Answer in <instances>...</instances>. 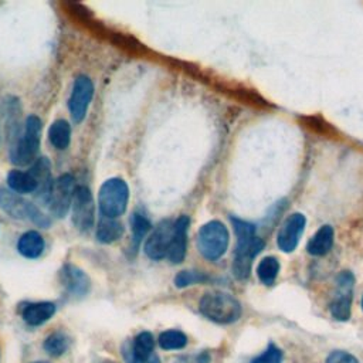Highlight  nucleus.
Listing matches in <instances>:
<instances>
[{
	"label": "nucleus",
	"instance_id": "423d86ee",
	"mask_svg": "<svg viewBox=\"0 0 363 363\" xmlns=\"http://www.w3.org/2000/svg\"><path fill=\"white\" fill-rule=\"evenodd\" d=\"M0 209L8 213L13 219L30 220L40 227H48L47 217L30 202L25 200L20 194L0 187Z\"/></svg>",
	"mask_w": 363,
	"mask_h": 363
},
{
	"label": "nucleus",
	"instance_id": "4468645a",
	"mask_svg": "<svg viewBox=\"0 0 363 363\" xmlns=\"http://www.w3.org/2000/svg\"><path fill=\"white\" fill-rule=\"evenodd\" d=\"M60 278H61V284L67 289V293L72 297L81 298L90 293L91 281H90L88 275L76 265L65 264L61 268Z\"/></svg>",
	"mask_w": 363,
	"mask_h": 363
},
{
	"label": "nucleus",
	"instance_id": "4be33fe9",
	"mask_svg": "<svg viewBox=\"0 0 363 363\" xmlns=\"http://www.w3.org/2000/svg\"><path fill=\"white\" fill-rule=\"evenodd\" d=\"M48 139L54 148L64 151L68 148L71 140V126L67 121L58 119L53 122V125L48 129Z\"/></svg>",
	"mask_w": 363,
	"mask_h": 363
},
{
	"label": "nucleus",
	"instance_id": "f3484780",
	"mask_svg": "<svg viewBox=\"0 0 363 363\" xmlns=\"http://www.w3.org/2000/svg\"><path fill=\"white\" fill-rule=\"evenodd\" d=\"M30 173L37 180V185H39L37 193L40 194V197L47 200V196H48L50 189L53 186V182H51V165H50L48 159L47 158H39L37 162L33 165Z\"/></svg>",
	"mask_w": 363,
	"mask_h": 363
},
{
	"label": "nucleus",
	"instance_id": "ddd939ff",
	"mask_svg": "<svg viewBox=\"0 0 363 363\" xmlns=\"http://www.w3.org/2000/svg\"><path fill=\"white\" fill-rule=\"evenodd\" d=\"M305 217L301 213H294L288 217V219L284 222L282 227L279 229L278 237H277V243L278 247L285 251V253H291L297 249L304 229H305Z\"/></svg>",
	"mask_w": 363,
	"mask_h": 363
},
{
	"label": "nucleus",
	"instance_id": "2eb2a0df",
	"mask_svg": "<svg viewBox=\"0 0 363 363\" xmlns=\"http://www.w3.org/2000/svg\"><path fill=\"white\" fill-rule=\"evenodd\" d=\"M189 217L180 216L175 223V236L168 253V258L173 264H180L186 257V249H187V229H189Z\"/></svg>",
	"mask_w": 363,
	"mask_h": 363
},
{
	"label": "nucleus",
	"instance_id": "f03ea898",
	"mask_svg": "<svg viewBox=\"0 0 363 363\" xmlns=\"http://www.w3.org/2000/svg\"><path fill=\"white\" fill-rule=\"evenodd\" d=\"M200 312L216 324H233L242 317L240 303L226 293H207L200 300Z\"/></svg>",
	"mask_w": 363,
	"mask_h": 363
},
{
	"label": "nucleus",
	"instance_id": "1a4fd4ad",
	"mask_svg": "<svg viewBox=\"0 0 363 363\" xmlns=\"http://www.w3.org/2000/svg\"><path fill=\"white\" fill-rule=\"evenodd\" d=\"M93 97H94L93 81L86 76L77 77L74 87H72L70 100H68L70 114H71V118H72V121H74V124L83 122V119L87 115Z\"/></svg>",
	"mask_w": 363,
	"mask_h": 363
},
{
	"label": "nucleus",
	"instance_id": "0eeeda50",
	"mask_svg": "<svg viewBox=\"0 0 363 363\" xmlns=\"http://www.w3.org/2000/svg\"><path fill=\"white\" fill-rule=\"evenodd\" d=\"M76 186L74 179L71 175H62L57 180L53 182L50 193L47 196V204L51 214H54L58 219L65 217L72 204V197H74Z\"/></svg>",
	"mask_w": 363,
	"mask_h": 363
},
{
	"label": "nucleus",
	"instance_id": "7c9ffc66",
	"mask_svg": "<svg viewBox=\"0 0 363 363\" xmlns=\"http://www.w3.org/2000/svg\"><path fill=\"white\" fill-rule=\"evenodd\" d=\"M210 357L207 353H200L196 356H180L173 363H209Z\"/></svg>",
	"mask_w": 363,
	"mask_h": 363
},
{
	"label": "nucleus",
	"instance_id": "39448f33",
	"mask_svg": "<svg viewBox=\"0 0 363 363\" xmlns=\"http://www.w3.org/2000/svg\"><path fill=\"white\" fill-rule=\"evenodd\" d=\"M41 139V121L36 115H30L26 119V126L22 138L13 145L11 151L12 162L16 165H27L34 161Z\"/></svg>",
	"mask_w": 363,
	"mask_h": 363
},
{
	"label": "nucleus",
	"instance_id": "2f4dec72",
	"mask_svg": "<svg viewBox=\"0 0 363 363\" xmlns=\"http://www.w3.org/2000/svg\"><path fill=\"white\" fill-rule=\"evenodd\" d=\"M33 363H48V362H33Z\"/></svg>",
	"mask_w": 363,
	"mask_h": 363
},
{
	"label": "nucleus",
	"instance_id": "a211bd4d",
	"mask_svg": "<svg viewBox=\"0 0 363 363\" xmlns=\"http://www.w3.org/2000/svg\"><path fill=\"white\" fill-rule=\"evenodd\" d=\"M46 243L40 233L27 232L25 233L18 243L19 253L26 258H39L44 251Z\"/></svg>",
	"mask_w": 363,
	"mask_h": 363
},
{
	"label": "nucleus",
	"instance_id": "9d476101",
	"mask_svg": "<svg viewBox=\"0 0 363 363\" xmlns=\"http://www.w3.org/2000/svg\"><path fill=\"white\" fill-rule=\"evenodd\" d=\"M353 282V274L349 271H342L336 277V289L334 301L331 304V314L338 321H348L350 318Z\"/></svg>",
	"mask_w": 363,
	"mask_h": 363
},
{
	"label": "nucleus",
	"instance_id": "7ed1b4c3",
	"mask_svg": "<svg viewBox=\"0 0 363 363\" xmlns=\"http://www.w3.org/2000/svg\"><path fill=\"white\" fill-rule=\"evenodd\" d=\"M229 239L227 227L222 222H209L197 235L199 251L206 260H219L229 247Z\"/></svg>",
	"mask_w": 363,
	"mask_h": 363
},
{
	"label": "nucleus",
	"instance_id": "f8f14e48",
	"mask_svg": "<svg viewBox=\"0 0 363 363\" xmlns=\"http://www.w3.org/2000/svg\"><path fill=\"white\" fill-rule=\"evenodd\" d=\"M155 339L151 332H140L132 345L124 346V357L126 363H161L154 353Z\"/></svg>",
	"mask_w": 363,
	"mask_h": 363
},
{
	"label": "nucleus",
	"instance_id": "6e6552de",
	"mask_svg": "<svg viewBox=\"0 0 363 363\" xmlns=\"http://www.w3.org/2000/svg\"><path fill=\"white\" fill-rule=\"evenodd\" d=\"M95 222L93 193L86 186H77L72 197V223L80 232H90Z\"/></svg>",
	"mask_w": 363,
	"mask_h": 363
},
{
	"label": "nucleus",
	"instance_id": "20e7f679",
	"mask_svg": "<svg viewBox=\"0 0 363 363\" xmlns=\"http://www.w3.org/2000/svg\"><path fill=\"white\" fill-rule=\"evenodd\" d=\"M129 200V189L125 180L119 178L108 179L103 183L98 194L100 210L104 217L117 219L126 210Z\"/></svg>",
	"mask_w": 363,
	"mask_h": 363
},
{
	"label": "nucleus",
	"instance_id": "bb28decb",
	"mask_svg": "<svg viewBox=\"0 0 363 363\" xmlns=\"http://www.w3.org/2000/svg\"><path fill=\"white\" fill-rule=\"evenodd\" d=\"M301 121L304 122V125L310 129H312L314 132L319 133V135H335L336 131L334 129V126L328 122H325L322 118L319 117H303Z\"/></svg>",
	"mask_w": 363,
	"mask_h": 363
},
{
	"label": "nucleus",
	"instance_id": "c85d7f7f",
	"mask_svg": "<svg viewBox=\"0 0 363 363\" xmlns=\"http://www.w3.org/2000/svg\"><path fill=\"white\" fill-rule=\"evenodd\" d=\"M282 362V352L275 345H268L267 350L253 359L250 363H281Z\"/></svg>",
	"mask_w": 363,
	"mask_h": 363
},
{
	"label": "nucleus",
	"instance_id": "a878e982",
	"mask_svg": "<svg viewBox=\"0 0 363 363\" xmlns=\"http://www.w3.org/2000/svg\"><path fill=\"white\" fill-rule=\"evenodd\" d=\"M68 346H70V339L62 332L51 334L44 342V349L51 356H61L64 352H67Z\"/></svg>",
	"mask_w": 363,
	"mask_h": 363
},
{
	"label": "nucleus",
	"instance_id": "aec40b11",
	"mask_svg": "<svg viewBox=\"0 0 363 363\" xmlns=\"http://www.w3.org/2000/svg\"><path fill=\"white\" fill-rule=\"evenodd\" d=\"M8 185L18 194L34 193L39 189V185L34 176L30 172H22V171H12L8 176Z\"/></svg>",
	"mask_w": 363,
	"mask_h": 363
},
{
	"label": "nucleus",
	"instance_id": "5701e85b",
	"mask_svg": "<svg viewBox=\"0 0 363 363\" xmlns=\"http://www.w3.org/2000/svg\"><path fill=\"white\" fill-rule=\"evenodd\" d=\"M131 227H132V250L136 251L142 243V239L150 232L151 223L142 213L135 211L131 217Z\"/></svg>",
	"mask_w": 363,
	"mask_h": 363
},
{
	"label": "nucleus",
	"instance_id": "dca6fc26",
	"mask_svg": "<svg viewBox=\"0 0 363 363\" xmlns=\"http://www.w3.org/2000/svg\"><path fill=\"white\" fill-rule=\"evenodd\" d=\"M55 314V305L53 303H34L25 307L22 315L26 324L30 326H39L47 322Z\"/></svg>",
	"mask_w": 363,
	"mask_h": 363
},
{
	"label": "nucleus",
	"instance_id": "6ab92c4d",
	"mask_svg": "<svg viewBox=\"0 0 363 363\" xmlns=\"http://www.w3.org/2000/svg\"><path fill=\"white\" fill-rule=\"evenodd\" d=\"M334 229L331 226H322L308 243V253L312 256H325L334 246Z\"/></svg>",
	"mask_w": 363,
	"mask_h": 363
},
{
	"label": "nucleus",
	"instance_id": "cd10ccee",
	"mask_svg": "<svg viewBox=\"0 0 363 363\" xmlns=\"http://www.w3.org/2000/svg\"><path fill=\"white\" fill-rule=\"evenodd\" d=\"M204 281H207V277L199 271H180L175 277V285L178 288H186V286L200 284Z\"/></svg>",
	"mask_w": 363,
	"mask_h": 363
},
{
	"label": "nucleus",
	"instance_id": "b1692460",
	"mask_svg": "<svg viewBox=\"0 0 363 363\" xmlns=\"http://www.w3.org/2000/svg\"><path fill=\"white\" fill-rule=\"evenodd\" d=\"M279 272V263L275 257H265L261 260L257 268L258 278L265 285H272Z\"/></svg>",
	"mask_w": 363,
	"mask_h": 363
},
{
	"label": "nucleus",
	"instance_id": "c756f323",
	"mask_svg": "<svg viewBox=\"0 0 363 363\" xmlns=\"http://www.w3.org/2000/svg\"><path fill=\"white\" fill-rule=\"evenodd\" d=\"M326 363H359V362H357V359H356L355 356H352L350 353L336 350V352H332V353L328 356Z\"/></svg>",
	"mask_w": 363,
	"mask_h": 363
},
{
	"label": "nucleus",
	"instance_id": "f257e3e1",
	"mask_svg": "<svg viewBox=\"0 0 363 363\" xmlns=\"http://www.w3.org/2000/svg\"><path fill=\"white\" fill-rule=\"evenodd\" d=\"M232 223L237 236L233 272L237 279L246 281L251 274V265L254 258L264 249V242L256 236L254 225L236 219V217H232Z\"/></svg>",
	"mask_w": 363,
	"mask_h": 363
},
{
	"label": "nucleus",
	"instance_id": "473e14b6",
	"mask_svg": "<svg viewBox=\"0 0 363 363\" xmlns=\"http://www.w3.org/2000/svg\"><path fill=\"white\" fill-rule=\"evenodd\" d=\"M362 308H363V300H362Z\"/></svg>",
	"mask_w": 363,
	"mask_h": 363
},
{
	"label": "nucleus",
	"instance_id": "393cba45",
	"mask_svg": "<svg viewBox=\"0 0 363 363\" xmlns=\"http://www.w3.org/2000/svg\"><path fill=\"white\" fill-rule=\"evenodd\" d=\"M159 345L165 350H176V349H183L187 345V336L176 329L166 331L161 334L159 336Z\"/></svg>",
	"mask_w": 363,
	"mask_h": 363
},
{
	"label": "nucleus",
	"instance_id": "412c9836",
	"mask_svg": "<svg viewBox=\"0 0 363 363\" xmlns=\"http://www.w3.org/2000/svg\"><path fill=\"white\" fill-rule=\"evenodd\" d=\"M124 235V226L110 217H101L97 227V239L104 244H111L119 240Z\"/></svg>",
	"mask_w": 363,
	"mask_h": 363
},
{
	"label": "nucleus",
	"instance_id": "9b49d317",
	"mask_svg": "<svg viewBox=\"0 0 363 363\" xmlns=\"http://www.w3.org/2000/svg\"><path fill=\"white\" fill-rule=\"evenodd\" d=\"M175 236V223L172 220H162L145 243V254L151 260H162L168 257L172 240Z\"/></svg>",
	"mask_w": 363,
	"mask_h": 363
}]
</instances>
